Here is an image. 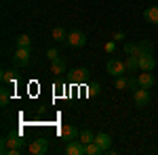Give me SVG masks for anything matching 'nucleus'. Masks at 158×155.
<instances>
[{
    "label": "nucleus",
    "mask_w": 158,
    "mask_h": 155,
    "mask_svg": "<svg viewBox=\"0 0 158 155\" xmlns=\"http://www.w3.org/2000/svg\"><path fill=\"white\" fill-rule=\"evenodd\" d=\"M25 147V141L19 136V134H9V136H4V141H2V153L6 155V149H23Z\"/></svg>",
    "instance_id": "obj_1"
},
{
    "label": "nucleus",
    "mask_w": 158,
    "mask_h": 155,
    "mask_svg": "<svg viewBox=\"0 0 158 155\" xmlns=\"http://www.w3.org/2000/svg\"><path fill=\"white\" fill-rule=\"evenodd\" d=\"M106 69H108V73H110V76H114V78L129 73V72H127V65H124V61H120V59H110L108 63H106Z\"/></svg>",
    "instance_id": "obj_2"
},
{
    "label": "nucleus",
    "mask_w": 158,
    "mask_h": 155,
    "mask_svg": "<svg viewBox=\"0 0 158 155\" xmlns=\"http://www.w3.org/2000/svg\"><path fill=\"white\" fill-rule=\"evenodd\" d=\"M150 88H137V90H133V101L137 107H148V103H150Z\"/></svg>",
    "instance_id": "obj_3"
},
{
    "label": "nucleus",
    "mask_w": 158,
    "mask_h": 155,
    "mask_svg": "<svg viewBox=\"0 0 158 155\" xmlns=\"http://www.w3.org/2000/svg\"><path fill=\"white\" fill-rule=\"evenodd\" d=\"M30 63V48H17L13 52V65L15 67H25Z\"/></svg>",
    "instance_id": "obj_4"
},
{
    "label": "nucleus",
    "mask_w": 158,
    "mask_h": 155,
    "mask_svg": "<svg viewBox=\"0 0 158 155\" xmlns=\"http://www.w3.org/2000/svg\"><path fill=\"white\" fill-rule=\"evenodd\" d=\"M27 151H30L32 155H44L47 151H49V141H47V138H36V141L30 143Z\"/></svg>",
    "instance_id": "obj_5"
},
{
    "label": "nucleus",
    "mask_w": 158,
    "mask_h": 155,
    "mask_svg": "<svg viewBox=\"0 0 158 155\" xmlns=\"http://www.w3.org/2000/svg\"><path fill=\"white\" fill-rule=\"evenodd\" d=\"M154 67H156V59H154L152 52L139 55V69L141 72H154Z\"/></svg>",
    "instance_id": "obj_6"
},
{
    "label": "nucleus",
    "mask_w": 158,
    "mask_h": 155,
    "mask_svg": "<svg viewBox=\"0 0 158 155\" xmlns=\"http://www.w3.org/2000/svg\"><path fill=\"white\" fill-rule=\"evenodd\" d=\"M68 44H70V46H76V48H82L86 44V36L80 29H74V32L68 34Z\"/></svg>",
    "instance_id": "obj_7"
},
{
    "label": "nucleus",
    "mask_w": 158,
    "mask_h": 155,
    "mask_svg": "<svg viewBox=\"0 0 158 155\" xmlns=\"http://www.w3.org/2000/svg\"><path fill=\"white\" fill-rule=\"evenodd\" d=\"M59 134H61V138L63 141H76V138H80V130L76 128V126H72V124H65L63 128L59 130Z\"/></svg>",
    "instance_id": "obj_8"
},
{
    "label": "nucleus",
    "mask_w": 158,
    "mask_h": 155,
    "mask_svg": "<svg viewBox=\"0 0 158 155\" xmlns=\"http://www.w3.org/2000/svg\"><path fill=\"white\" fill-rule=\"evenodd\" d=\"M65 153L68 155H82L86 153V145L80 141V138H76V141H70L68 147H65Z\"/></svg>",
    "instance_id": "obj_9"
},
{
    "label": "nucleus",
    "mask_w": 158,
    "mask_h": 155,
    "mask_svg": "<svg viewBox=\"0 0 158 155\" xmlns=\"http://www.w3.org/2000/svg\"><path fill=\"white\" fill-rule=\"evenodd\" d=\"M86 78H89V69H86V67H76L74 72H70V80H72L74 84L86 82Z\"/></svg>",
    "instance_id": "obj_10"
},
{
    "label": "nucleus",
    "mask_w": 158,
    "mask_h": 155,
    "mask_svg": "<svg viewBox=\"0 0 158 155\" xmlns=\"http://www.w3.org/2000/svg\"><path fill=\"white\" fill-rule=\"evenodd\" d=\"M137 78H139V86H141V88H152V86H154V82H156L152 72H141Z\"/></svg>",
    "instance_id": "obj_11"
},
{
    "label": "nucleus",
    "mask_w": 158,
    "mask_h": 155,
    "mask_svg": "<svg viewBox=\"0 0 158 155\" xmlns=\"http://www.w3.org/2000/svg\"><path fill=\"white\" fill-rule=\"evenodd\" d=\"M95 143H97L99 147L103 149V153H106L110 147H112V136H110V134H106V132H99L97 136H95Z\"/></svg>",
    "instance_id": "obj_12"
},
{
    "label": "nucleus",
    "mask_w": 158,
    "mask_h": 155,
    "mask_svg": "<svg viewBox=\"0 0 158 155\" xmlns=\"http://www.w3.org/2000/svg\"><path fill=\"white\" fill-rule=\"evenodd\" d=\"M124 65H127V72L129 73H135L137 69H139V57H137V55H127Z\"/></svg>",
    "instance_id": "obj_13"
},
{
    "label": "nucleus",
    "mask_w": 158,
    "mask_h": 155,
    "mask_svg": "<svg viewBox=\"0 0 158 155\" xmlns=\"http://www.w3.org/2000/svg\"><path fill=\"white\" fill-rule=\"evenodd\" d=\"M143 19L148 23H156L158 25V6H148L143 11Z\"/></svg>",
    "instance_id": "obj_14"
},
{
    "label": "nucleus",
    "mask_w": 158,
    "mask_h": 155,
    "mask_svg": "<svg viewBox=\"0 0 158 155\" xmlns=\"http://www.w3.org/2000/svg\"><path fill=\"white\" fill-rule=\"evenodd\" d=\"M68 34H70V32H65L63 27H55V29H53V40H55V42H61V44H63V42L68 44Z\"/></svg>",
    "instance_id": "obj_15"
},
{
    "label": "nucleus",
    "mask_w": 158,
    "mask_h": 155,
    "mask_svg": "<svg viewBox=\"0 0 158 155\" xmlns=\"http://www.w3.org/2000/svg\"><path fill=\"white\" fill-rule=\"evenodd\" d=\"M53 65H51V72L55 73V76H61V73H65V61L63 59H55L51 61Z\"/></svg>",
    "instance_id": "obj_16"
},
{
    "label": "nucleus",
    "mask_w": 158,
    "mask_h": 155,
    "mask_svg": "<svg viewBox=\"0 0 158 155\" xmlns=\"http://www.w3.org/2000/svg\"><path fill=\"white\" fill-rule=\"evenodd\" d=\"M137 48H139V55H143V52H152L154 50V44L150 40H139L137 42Z\"/></svg>",
    "instance_id": "obj_17"
},
{
    "label": "nucleus",
    "mask_w": 158,
    "mask_h": 155,
    "mask_svg": "<svg viewBox=\"0 0 158 155\" xmlns=\"http://www.w3.org/2000/svg\"><path fill=\"white\" fill-rule=\"evenodd\" d=\"M15 42H17V48H30V46H32V40H30V36H25V34L17 36V38H15Z\"/></svg>",
    "instance_id": "obj_18"
},
{
    "label": "nucleus",
    "mask_w": 158,
    "mask_h": 155,
    "mask_svg": "<svg viewBox=\"0 0 158 155\" xmlns=\"http://www.w3.org/2000/svg\"><path fill=\"white\" fill-rule=\"evenodd\" d=\"M99 153H103V149H101V147H99L95 141L86 145V155H99Z\"/></svg>",
    "instance_id": "obj_19"
},
{
    "label": "nucleus",
    "mask_w": 158,
    "mask_h": 155,
    "mask_svg": "<svg viewBox=\"0 0 158 155\" xmlns=\"http://www.w3.org/2000/svg\"><path fill=\"white\" fill-rule=\"evenodd\" d=\"M80 141H82L85 145L93 143V141H95V134H93V132H91L89 128H86V130H82V132H80Z\"/></svg>",
    "instance_id": "obj_20"
},
{
    "label": "nucleus",
    "mask_w": 158,
    "mask_h": 155,
    "mask_svg": "<svg viewBox=\"0 0 158 155\" xmlns=\"http://www.w3.org/2000/svg\"><path fill=\"white\" fill-rule=\"evenodd\" d=\"M15 78H17L15 69H4L2 72V82H15Z\"/></svg>",
    "instance_id": "obj_21"
},
{
    "label": "nucleus",
    "mask_w": 158,
    "mask_h": 155,
    "mask_svg": "<svg viewBox=\"0 0 158 155\" xmlns=\"http://www.w3.org/2000/svg\"><path fill=\"white\" fill-rule=\"evenodd\" d=\"M124 88H129V78L118 76V78H116V90H124Z\"/></svg>",
    "instance_id": "obj_22"
},
{
    "label": "nucleus",
    "mask_w": 158,
    "mask_h": 155,
    "mask_svg": "<svg viewBox=\"0 0 158 155\" xmlns=\"http://www.w3.org/2000/svg\"><path fill=\"white\" fill-rule=\"evenodd\" d=\"M124 52H127V55H137V57H139V48H137V44H133V42H127V44H124Z\"/></svg>",
    "instance_id": "obj_23"
},
{
    "label": "nucleus",
    "mask_w": 158,
    "mask_h": 155,
    "mask_svg": "<svg viewBox=\"0 0 158 155\" xmlns=\"http://www.w3.org/2000/svg\"><path fill=\"white\" fill-rule=\"evenodd\" d=\"M139 88V78L137 76H129V90H137Z\"/></svg>",
    "instance_id": "obj_24"
},
{
    "label": "nucleus",
    "mask_w": 158,
    "mask_h": 155,
    "mask_svg": "<svg viewBox=\"0 0 158 155\" xmlns=\"http://www.w3.org/2000/svg\"><path fill=\"white\" fill-rule=\"evenodd\" d=\"M101 92V86L99 84H91L89 86V96H95V95H99Z\"/></svg>",
    "instance_id": "obj_25"
},
{
    "label": "nucleus",
    "mask_w": 158,
    "mask_h": 155,
    "mask_svg": "<svg viewBox=\"0 0 158 155\" xmlns=\"http://www.w3.org/2000/svg\"><path fill=\"white\" fill-rule=\"evenodd\" d=\"M6 103H9V90L2 88L0 90V105H6Z\"/></svg>",
    "instance_id": "obj_26"
},
{
    "label": "nucleus",
    "mask_w": 158,
    "mask_h": 155,
    "mask_svg": "<svg viewBox=\"0 0 158 155\" xmlns=\"http://www.w3.org/2000/svg\"><path fill=\"white\" fill-rule=\"evenodd\" d=\"M47 57H49L51 61L59 59V52H57V48H49V50H47Z\"/></svg>",
    "instance_id": "obj_27"
},
{
    "label": "nucleus",
    "mask_w": 158,
    "mask_h": 155,
    "mask_svg": "<svg viewBox=\"0 0 158 155\" xmlns=\"http://www.w3.org/2000/svg\"><path fill=\"white\" fill-rule=\"evenodd\" d=\"M106 50H108V52H114V50H116V42H108V44H106Z\"/></svg>",
    "instance_id": "obj_28"
},
{
    "label": "nucleus",
    "mask_w": 158,
    "mask_h": 155,
    "mask_svg": "<svg viewBox=\"0 0 158 155\" xmlns=\"http://www.w3.org/2000/svg\"><path fill=\"white\" fill-rule=\"evenodd\" d=\"M122 38H124L122 32H116V34H114V40H122Z\"/></svg>",
    "instance_id": "obj_29"
}]
</instances>
